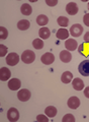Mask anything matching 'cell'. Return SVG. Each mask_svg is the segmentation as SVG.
I'll return each mask as SVG.
<instances>
[{"mask_svg":"<svg viewBox=\"0 0 89 122\" xmlns=\"http://www.w3.org/2000/svg\"><path fill=\"white\" fill-rule=\"evenodd\" d=\"M34 59H36V54L30 50H25L21 54V60H22V62L25 63V64L33 63L34 61Z\"/></svg>","mask_w":89,"mask_h":122,"instance_id":"6da1fadb","label":"cell"},{"mask_svg":"<svg viewBox=\"0 0 89 122\" xmlns=\"http://www.w3.org/2000/svg\"><path fill=\"white\" fill-rule=\"evenodd\" d=\"M19 61V56L17 55V53H9L8 55L6 56V63L10 66H14L16 65Z\"/></svg>","mask_w":89,"mask_h":122,"instance_id":"7a4b0ae2","label":"cell"},{"mask_svg":"<svg viewBox=\"0 0 89 122\" xmlns=\"http://www.w3.org/2000/svg\"><path fill=\"white\" fill-rule=\"evenodd\" d=\"M78 70L83 76H89V60H84L79 64Z\"/></svg>","mask_w":89,"mask_h":122,"instance_id":"3957f363","label":"cell"},{"mask_svg":"<svg viewBox=\"0 0 89 122\" xmlns=\"http://www.w3.org/2000/svg\"><path fill=\"white\" fill-rule=\"evenodd\" d=\"M7 118L11 122H15L19 119V112L16 108H10L7 112Z\"/></svg>","mask_w":89,"mask_h":122,"instance_id":"277c9868","label":"cell"},{"mask_svg":"<svg viewBox=\"0 0 89 122\" xmlns=\"http://www.w3.org/2000/svg\"><path fill=\"white\" fill-rule=\"evenodd\" d=\"M82 33H83V26L79 24L73 25L70 29V34L72 35V37H80Z\"/></svg>","mask_w":89,"mask_h":122,"instance_id":"5b68a950","label":"cell"},{"mask_svg":"<svg viewBox=\"0 0 89 122\" xmlns=\"http://www.w3.org/2000/svg\"><path fill=\"white\" fill-rule=\"evenodd\" d=\"M30 92L28 90H26V89H22L18 92V94H17V98H18V100H20L21 102H26V101H28L29 100V98H30Z\"/></svg>","mask_w":89,"mask_h":122,"instance_id":"8992f818","label":"cell"},{"mask_svg":"<svg viewBox=\"0 0 89 122\" xmlns=\"http://www.w3.org/2000/svg\"><path fill=\"white\" fill-rule=\"evenodd\" d=\"M41 60H42V63L46 64V65H50V64H52L54 61H55V56H54L53 53L48 52V53H45V54L42 56Z\"/></svg>","mask_w":89,"mask_h":122,"instance_id":"52a82bcc","label":"cell"},{"mask_svg":"<svg viewBox=\"0 0 89 122\" xmlns=\"http://www.w3.org/2000/svg\"><path fill=\"white\" fill-rule=\"evenodd\" d=\"M65 46L67 48L68 51H74L78 47V43H77L76 40H73V39H67L65 42Z\"/></svg>","mask_w":89,"mask_h":122,"instance_id":"ba28073f","label":"cell"},{"mask_svg":"<svg viewBox=\"0 0 89 122\" xmlns=\"http://www.w3.org/2000/svg\"><path fill=\"white\" fill-rule=\"evenodd\" d=\"M11 76V72L8 68L6 67H2L1 69H0V79H1L2 81H8Z\"/></svg>","mask_w":89,"mask_h":122,"instance_id":"9c48e42d","label":"cell"},{"mask_svg":"<svg viewBox=\"0 0 89 122\" xmlns=\"http://www.w3.org/2000/svg\"><path fill=\"white\" fill-rule=\"evenodd\" d=\"M20 86H21V82H20V81H19L18 78H11L10 81H8V87H9V90H11V91L18 90L19 87H20Z\"/></svg>","mask_w":89,"mask_h":122,"instance_id":"30bf717a","label":"cell"},{"mask_svg":"<svg viewBox=\"0 0 89 122\" xmlns=\"http://www.w3.org/2000/svg\"><path fill=\"white\" fill-rule=\"evenodd\" d=\"M66 11L70 14V15H75L78 12V6L75 2H70L68 3L67 6H66Z\"/></svg>","mask_w":89,"mask_h":122,"instance_id":"8fae6325","label":"cell"},{"mask_svg":"<svg viewBox=\"0 0 89 122\" xmlns=\"http://www.w3.org/2000/svg\"><path fill=\"white\" fill-rule=\"evenodd\" d=\"M67 103H68V107L70 109H77L80 106V100L77 97H71Z\"/></svg>","mask_w":89,"mask_h":122,"instance_id":"7c38bea8","label":"cell"},{"mask_svg":"<svg viewBox=\"0 0 89 122\" xmlns=\"http://www.w3.org/2000/svg\"><path fill=\"white\" fill-rule=\"evenodd\" d=\"M60 59H61V61H63L64 63L70 62L71 59H72V55H71L70 51H68V50H63V51L60 53Z\"/></svg>","mask_w":89,"mask_h":122,"instance_id":"4fadbf2b","label":"cell"},{"mask_svg":"<svg viewBox=\"0 0 89 122\" xmlns=\"http://www.w3.org/2000/svg\"><path fill=\"white\" fill-rule=\"evenodd\" d=\"M72 86H73V89L76 91H81L84 89V82L81 78H74Z\"/></svg>","mask_w":89,"mask_h":122,"instance_id":"5bb4252c","label":"cell"},{"mask_svg":"<svg viewBox=\"0 0 89 122\" xmlns=\"http://www.w3.org/2000/svg\"><path fill=\"white\" fill-rule=\"evenodd\" d=\"M45 113H46V115H47L48 117L53 118V117H55V116L57 115L58 110H57L56 107H54V106H49V107H47V108H46Z\"/></svg>","mask_w":89,"mask_h":122,"instance_id":"9a60e30c","label":"cell"},{"mask_svg":"<svg viewBox=\"0 0 89 122\" xmlns=\"http://www.w3.org/2000/svg\"><path fill=\"white\" fill-rule=\"evenodd\" d=\"M56 37L59 40H66L69 37V32L66 29H60L56 34Z\"/></svg>","mask_w":89,"mask_h":122,"instance_id":"2e32d148","label":"cell"},{"mask_svg":"<svg viewBox=\"0 0 89 122\" xmlns=\"http://www.w3.org/2000/svg\"><path fill=\"white\" fill-rule=\"evenodd\" d=\"M72 79H73V74L70 71H65L61 76V81L64 83H69L70 81H72Z\"/></svg>","mask_w":89,"mask_h":122,"instance_id":"e0dca14e","label":"cell"},{"mask_svg":"<svg viewBox=\"0 0 89 122\" xmlns=\"http://www.w3.org/2000/svg\"><path fill=\"white\" fill-rule=\"evenodd\" d=\"M20 11H21V13L24 14V15H30L33 12V8L29 4H28V3H23L20 7Z\"/></svg>","mask_w":89,"mask_h":122,"instance_id":"ac0fdd59","label":"cell"},{"mask_svg":"<svg viewBox=\"0 0 89 122\" xmlns=\"http://www.w3.org/2000/svg\"><path fill=\"white\" fill-rule=\"evenodd\" d=\"M29 25H30V22L28 20H21L17 22V28L20 30H25L29 29Z\"/></svg>","mask_w":89,"mask_h":122,"instance_id":"d6986e66","label":"cell"},{"mask_svg":"<svg viewBox=\"0 0 89 122\" xmlns=\"http://www.w3.org/2000/svg\"><path fill=\"white\" fill-rule=\"evenodd\" d=\"M37 22L38 25H46L49 22V18H48L47 15L41 14L37 17Z\"/></svg>","mask_w":89,"mask_h":122,"instance_id":"ffe728a7","label":"cell"},{"mask_svg":"<svg viewBox=\"0 0 89 122\" xmlns=\"http://www.w3.org/2000/svg\"><path fill=\"white\" fill-rule=\"evenodd\" d=\"M38 35L42 39H48L51 36V32H50V30L48 28H42L40 30V32H38Z\"/></svg>","mask_w":89,"mask_h":122,"instance_id":"44dd1931","label":"cell"},{"mask_svg":"<svg viewBox=\"0 0 89 122\" xmlns=\"http://www.w3.org/2000/svg\"><path fill=\"white\" fill-rule=\"evenodd\" d=\"M33 46L37 50H41V49H42V47H44V42L41 39H36L33 41Z\"/></svg>","mask_w":89,"mask_h":122,"instance_id":"7402d4cb","label":"cell"},{"mask_svg":"<svg viewBox=\"0 0 89 122\" xmlns=\"http://www.w3.org/2000/svg\"><path fill=\"white\" fill-rule=\"evenodd\" d=\"M58 25H61V26H63V28H66V26L69 25V20L67 17H65V16L58 17Z\"/></svg>","mask_w":89,"mask_h":122,"instance_id":"603a6c76","label":"cell"},{"mask_svg":"<svg viewBox=\"0 0 89 122\" xmlns=\"http://www.w3.org/2000/svg\"><path fill=\"white\" fill-rule=\"evenodd\" d=\"M7 36H8V30H7L4 26H0V38L2 40H5Z\"/></svg>","mask_w":89,"mask_h":122,"instance_id":"cb8c5ba5","label":"cell"},{"mask_svg":"<svg viewBox=\"0 0 89 122\" xmlns=\"http://www.w3.org/2000/svg\"><path fill=\"white\" fill-rule=\"evenodd\" d=\"M63 122H75V117L72 115V114H66L62 119Z\"/></svg>","mask_w":89,"mask_h":122,"instance_id":"d4e9b609","label":"cell"},{"mask_svg":"<svg viewBox=\"0 0 89 122\" xmlns=\"http://www.w3.org/2000/svg\"><path fill=\"white\" fill-rule=\"evenodd\" d=\"M0 56L1 57H4L6 55V53H7V48L5 47L4 45H2V44H0Z\"/></svg>","mask_w":89,"mask_h":122,"instance_id":"484cf974","label":"cell"},{"mask_svg":"<svg viewBox=\"0 0 89 122\" xmlns=\"http://www.w3.org/2000/svg\"><path fill=\"white\" fill-rule=\"evenodd\" d=\"M37 120L38 122H48V121H49V119H48V118L46 117L45 115H37Z\"/></svg>","mask_w":89,"mask_h":122,"instance_id":"4316f807","label":"cell"},{"mask_svg":"<svg viewBox=\"0 0 89 122\" xmlns=\"http://www.w3.org/2000/svg\"><path fill=\"white\" fill-rule=\"evenodd\" d=\"M46 3H47L49 6H55L56 4H58V0H47Z\"/></svg>","mask_w":89,"mask_h":122,"instance_id":"83f0119b","label":"cell"},{"mask_svg":"<svg viewBox=\"0 0 89 122\" xmlns=\"http://www.w3.org/2000/svg\"><path fill=\"white\" fill-rule=\"evenodd\" d=\"M83 21H84L85 25L89 26V13H86V14L84 15V17H83Z\"/></svg>","mask_w":89,"mask_h":122,"instance_id":"f1b7e54d","label":"cell"},{"mask_svg":"<svg viewBox=\"0 0 89 122\" xmlns=\"http://www.w3.org/2000/svg\"><path fill=\"white\" fill-rule=\"evenodd\" d=\"M84 42L85 43H87V44H89V32H87L84 35Z\"/></svg>","mask_w":89,"mask_h":122,"instance_id":"f546056e","label":"cell"},{"mask_svg":"<svg viewBox=\"0 0 89 122\" xmlns=\"http://www.w3.org/2000/svg\"><path fill=\"white\" fill-rule=\"evenodd\" d=\"M84 95H85V97L89 99V86H87L86 89L84 90Z\"/></svg>","mask_w":89,"mask_h":122,"instance_id":"4dcf8cb0","label":"cell"},{"mask_svg":"<svg viewBox=\"0 0 89 122\" xmlns=\"http://www.w3.org/2000/svg\"><path fill=\"white\" fill-rule=\"evenodd\" d=\"M88 9H89V2H88Z\"/></svg>","mask_w":89,"mask_h":122,"instance_id":"1f68e13d","label":"cell"}]
</instances>
